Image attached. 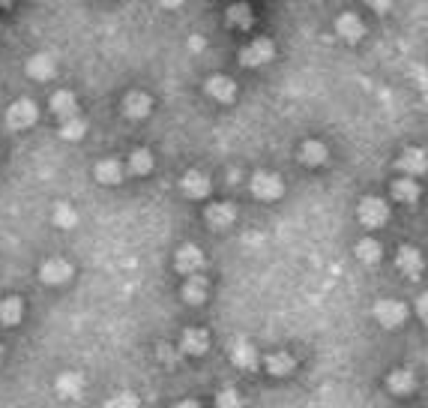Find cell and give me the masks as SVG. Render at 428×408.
<instances>
[{"label":"cell","instance_id":"6da1fadb","mask_svg":"<svg viewBox=\"0 0 428 408\" xmlns=\"http://www.w3.org/2000/svg\"><path fill=\"white\" fill-rule=\"evenodd\" d=\"M252 193L263 198V202H276V198H281V193H285V184H281L279 175H272V171H254L252 180H249Z\"/></svg>","mask_w":428,"mask_h":408},{"label":"cell","instance_id":"7a4b0ae2","mask_svg":"<svg viewBox=\"0 0 428 408\" xmlns=\"http://www.w3.org/2000/svg\"><path fill=\"white\" fill-rule=\"evenodd\" d=\"M36 103L33 99H15L6 112V126L9 130H27V126L36 123Z\"/></svg>","mask_w":428,"mask_h":408},{"label":"cell","instance_id":"3957f363","mask_svg":"<svg viewBox=\"0 0 428 408\" xmlns=\"http://www.w3.org/2000/svg\"><path fill=\"white\" fill-rule=\"evenodd\" d=\"M174 267H177V274H186V276L201 274V267H204V252L198 249L195 243H183V247L174 252Z\"/></svg>","mask_w":428,"mask_h":408},{"label":"cell","instance_id":"277c9868","mask_svg":"<svg viewBox=\"0 0 428 408\" xmlns=\"http://www.w3.org/2000/svg\"><path fill=\"white\" fill-rule=\"evenodd\" d=\"M272 54H276V45H272V39H254L249 42L245 48L240 51V63L243 66H263V63L272 60Z\"/></svg>","mask_w":428,"mask_h":408},{"label":"cell","instance_id":"5b68a950","mask_svg":"<svg viewBox=\"0 0 428 408\" xmlns=\"http://www.w3.org/2000/svg\"><path fill=\"white\" fill-rule=\"evenodd\" d=\"M387 216H389V207H387V202H380V198L369 195L360 202V222L366 225V229H380V225L387 222Z\"/></svg>","mask_w":428,"mask_h":408},{"label":"cell","instance_id":"8992f818","mask_svg":"<svg viewBox=\"0 0 428 408\" xmlns=\"http://www.w3.org/2000/svg\"><path fill=\"white\" fill-rule=\"evenodd\" d=\"M371 315H375L378 324H384V328H398V324H404V319H407V306L402 301H378Z\"/></svg>","mask_w":428,"mask_h":408},{"label":"cell","instance_id":"52a82bcc","mask_svg":"<svg viewBox=\"0 0 428 408\" xmlns=\"http://www.w3.org/2000/svg\"><path fill=\"white\" fill-rule=\"evenodd\" d=\"M39 279L45 285H63L72 279V265L66 258H48L45 265L39 267Z\"/></svg>","mask_w":428,"mask_h":408},{"label":"cell","instance_id":"ba28073f","mask_svg":"<svg viewBox=\"0 0 428 408\" xmlns=\"http://www.w3.org/2000/svg\"><path fill=\"white\" fill-rule=\"evenodd\" d=\"M153 112V99L147 94H141V90H132V94L123 96V114L129 117V121H144Z\"/></svg>","mask_w":428,"mask_h":408},{"label":"cell","instance_id":"9c48e42d","mask_svg":"<svg viewBox=\"0 0 428 408\" xmlns=\"http://www.w3.org/2000/svg\"><path fill=\"white\" fill-rule=\"evenodd\" d=\"M180 348L192 357H201L207 348H210V333L201 330V328H186L183 337H180Z\"/></svg>","mask_w":428,"mask_h":408},{"label":"cell","instance_id":"30bf717a","mask_svg":"<svg viewBox=\"0 0 428 408\" xmlns=\"http://www.w3.org/2000/svg\"><path fill=\"white\" fill-rule=\"evenodd\" d=\"M335 33L342 36L344 42H360L362 39V33H366V24L360 21V15H353V12H342L339 15V21H335Z\"/></svg>","mask_w":428,"mask_h":408},{"label":"cell","instance_id":"8fae6325","mask_svg":"<svg viewBox=\"0 0 428 408\" xmlns=\"http://www.w3.org/2000/svg\"><path fill=\"white\" fill-rule=\"evenodd\" d=\"M54 391H57V396H63V400H75V396H81V391H84V375L60 373L57 382H54Z\"/></svg>","mask_w":428,"mask_h":408},{"label":"cell","instance_id":"7c38bea8","mask_svg":"<svg viewBox=\"0 0 428 408\" xmlns=\"http://www.w3.org/2000/svg\"><path fill=\"white\" fill-rule=\"evenodd\" d=\"M180 189L189 198H204V195H210V177L201 175V171H186L183 180H180Z\"/></svg>","mask_w":428,"mask_h":408},{"label":"cell","instance_id":"4fadbf2b","mask_svg":"<svg viewBox=\"0 0 428 408\" xmlns=\"http://www.w3.org/2000/svg\"><path fill=\"white\" fill-rule=\"evenodd\" d=\"M396 166H398V171L411 175V180H413L416 175H425V150H420V148H407V150L402 153V159L396 162Z\"/></svg>","mask_w":428,"mask_h":408},{"label":"cell","instance_id":"5bb4252c","mask_svg":"<svg viewBox=\"0 0 428 408\" xmlns=\"http://www.w3.org/2000/svg\"><path fill=\"white\" fill-rule=\"evenodd\" d=\"M207 94H210L213 99H218V103H234V96H236V85L227 76H213V78H207Z\"/></svg>","mask_w":428,"mask_h":408},{"label":"cell","instance_id":"9a60e30c","mask_svg":"<svg viewBox=\"0 0 428 408\" xmlns=\"http://www.w3.org/2000/svg\"><path fill=\"white\" fill-rule=\"evenodd\" d=\"M51 112L57 114L60 121H69V117H75V112H78L75 94H69V90H57V94L51 96Z\"/></svg>","mask_w":428,"mask_h":408},{"label":"cell","instance_id":"2e32d148","mask_svg":"<svg viewBox=\"0 0 428 408\" xmlns=\"http://www.w3.org/2000/svg\"><path fill=\"white\" fill-rule=\"evenodd\" d=\"M236 220V211H234V204H225V202H218V204H210L207 207V222H210V229H227Z\"/></svg>","mask_w":428,"mask_h":408},{"label":"cell","instance_id":"e0dca14e","mask_svg":"<svg viewBox=\"0 0 428 408\" xmlns=\"http://www.w3.org/2000/svg\"><path fill=\"white\" fill-rule=\"evenodd\" d=\"M27 76L36 81H48L54 76V57L51 54H33V57L27 60Z\"/></svg>","mask_w":428,"mask_h":408},{"label":"cell","instance_id":"ac0fdd59","mask_svg":"<svg viewBox=\"0 0 428 408\" xmlns=\"http://www.w3.org/2000/svg\"><path fill=\"white\" fill-rule=\"evenodd\" d=\"M387 387L398 396H407L416 387V378H413L411 369H393V373L387 375Z\"/></svg>","mask_w":428,"mask_h":408},{"label":"cell","instance_id":"d6986e66","mask_svg":"<svg viewBox=\"0 0 428 408\" xmlns=\"http://www.w3.org/2000/svg\"><path fill=\"white\" fill-rule=\"evenodd\" d=\"M21 315H24L21 297H3V301H0V324H3V328L18 324V321H21Z\"/></svg>","mask_w":428,"mask_h":408},{"label":"cell","instance_id":"ffe728a7","mask_svg":"<svg viewBox=\"0 0 428 408\" xmlns=\"http://www.w3.org/2000/svg\"><path fill=\"white\" fill-rule=\"evenodd\" d=\"M231 360L243 369H252L258 364V355H254V348L249 346V339H234L231 342Z\"/></svg>","mask_w":428,"mask_h":408},{"label":"cell","instance_id":"44dd1931","mask_svg":"<svg viewBox=\"0 0 428 408\" xmlns=\"http://www.w3.org/2000/svg\"><path fill=\"white\" fill-rule=\"evenodd\" d=\"M183 301L192 303V306H198V303L207 301V279H204L201 274H195V276L186 279V285H183Z\"/></svg>","mask_w":428,"mask_h":408},{"label":"cell","instance_id":"7402d4cb","mask_svg":"<svg viewBox=\"0 0 428 408\" xmlns=\"http://www.w3.org/2000/svg\"><path fill=\"white\" fill-rule=\"evenodd\" d=\"M396 265L402 267V274L416 276L422 270V256L413 247H402V249H398V256H396Z\"/></svg>","mask_w":428,"mask_h":408},{"label":"cell","instance_id":"603a6c76","mask_svg":"<svg viewBox=\"0 0 428 408\" xmlns=\"http://www.w3.org/2000/svg\"><path fill=\"white\" fill-rule=\"evenodd\" d=\"M96 180H99V184H105V186L120 184V180H123V166L117 159H102L96 166Z\"/></svg>","mask_w":428,"mask_h":408},{"label":"cell","instance_id":"cb8c5ba5","mask_svg":"<svg viewBox=\"0 0 428 408\" xmlns=\"http://www.w3.org/2000/svg\"><path fill=\"white\" fill-rule=\"evenodd\" d=\"M299 159H303V166H324L326 162V148L321 141H315V139H308L303 141V148H299Z\"/></svg>","mask_w":428,"mask_h":408},{"label":"cell","instance_id":"d4e9b609","mask_svg":"<svg viewBox=\"0 0 428 408\" xmlns=\"http://www.w3.org/2000/svg\"><path fill=\"white\" fill-rule=\"evenodd\" d=\"M393 198L402 204H411L420 198V186H416V180L411 177H402V180H393Z\"/></svg>","mask_w":428,"mask_h":408},{"label":"cell","instance_id":"484cf974","mask_svg":"<svg viewBox=\"0 0 428 408\" xmlns=\"http://www.w3.org/2000/svg\"><path fill=\"white\" fill-rule=\"evenodd\" d=\"M297 369V360L288 355V351H279V355L267 357V373L270 375H290Z\"/></svg>","mask_w":428,"mask_h":408},{"label":"cell","instance_id":"4316f807","mask_svg":"<svg viewBox=\"0 0 428 408\" xmlns=\"http://www.w3.org/2000/svg\"><path fill=\"white\" fill-rule=\"evenodd\" d=\"M225 18H227V24H231V27H240V30H245V27L254 21L249 3H231V6H227V12H225Z\"/></svg>","mask_w":428,"mask_h":408},{"label":"cell","instance_id":"83f0119b","mask_svg":"<svg viewBox=\"0 0 428 408\" xmlns=\"http://www.w3.org/2000/svg\"><path fill=\"white\" fill-rule=\"evenodd\" d=\"M380 256H384V249H380V243H378V240L366 238V240H360V243H357V258L362 261V265H378Z\"/></svg>","mask_w":428,"mask_h":408},{"label":"cell","instance_id":"f1b7e54d","mask_svg":"<svg viewBox=\"0 0 428 408\" xmlns=\"http://www.w3.org/2000/svg\"><path fill=\"white\" fill-rule=\"evenodd\" d=\"M129 171H132V175H150V171H153V153L144 150V148L132 150L129 153Z\"/></svg>","mask_w":428,"mask_h":408},{"label":"cell","instance_id":"f546056e","mask_svg":"<svg viewBox=\"0 0 428 408\" xmlns=\"http://www.w3.org/2000/svg\"><path fill=\"white\" fill-rule=\"evenodd\" d=\"M54 225L57 229H75L78 225V213L72 204H57L54 207Z\"/></svg>","mask_w":428,"mask_h":408},{"label":"cell","instance_id":"4dcf8cb0","mask_svg":"<svg viewBox=\"0 0 428 408\" xmlns=\"http://www.w3.org/2000/svg\"><path fill=\"white\" fill-rule=\"evenodd\" d=\"M84 132H87V123L81 121V117H69V121H63L60 123V135L66 141H78V139H84Z\"/></svg>","mask_w":428,"mask_h":408},{"label":"cell","instance_id":"1f68e13d","mask_svg":"<svg viewBox=\"0 0 428 408\" xmlns=\"http://www.w3.org/2000/svg\"><path fill=\"white\" fill-rule=\"evenodd\" d=\"M102 408H138V396L132 391H117L114 396H108Z\"/></svg>","mask_w":428,"mask_h":408},{"label":"cell","instance_id":"d6a6232c","mask_svg":"<svg viewBox=\"0 0 428 408\" xmlns=\"http://www.w3.org/2000/svg\"><path fill=\"white\" fill-rule=\"evenodd\" d=\"M216 408H243L240 391H236V387H225V391L216 396Z\"/></svg>","mask_w":428,"mask_h":408},{"label":"cell","instance_id":"836d02e7","mask_svg":"<svg viewBox=\"0 0 428 408\" xmlns=\"http://www.w3.org/2000/svg\"><path fill=\"white\" fill-rule=\"evenodd\" d=\"M366 3H369L371 9H375V12H380V15H384V12H389V6H393V0H366Z\"/></svg>","mask_w":428,"mask_h":408},{"label":"cell","instance_id":"e575fe53","mask_svg":"<svg viewBox=\"0 0 428 408\" xmlns=\"http://www.w3.org/2000/svg\"><path fill=\"white\" fill-rule=\"evenodd\" d=\"M189 48H192V51H201V48H204V39H201V36H192V42H189Z\"/></svg>","mask_w":428,"mask_h":408},{"label":"cell","instance_id":"d590c367","mask_svg":"<svg viewBox=\"0 0 428 408\" xmlns=\"http://www.w3.org/2000/svg\"><path fill=\"white\" fill-rule=\"evenodd\" d=\"M159 6H165V9H177V6H183V0H159Z\"/></svg>","mask_w":428,"mask_h":408},{"label":"cell","instance_id":"8d00e7d4","mask_svg":"<svg viewBox=\"0 0 428 408\" xmlns=\"http://www.w3.org/2000/svg\"><path fill=\"white\" fill-rule=\"evenodd\" d=\"M171 408H201V405H198L195 400H183V402H174Z\"/></svg>","mask_w":428,"mask_h":408},{"label":"cell","instance_id":"74e56055","mask_svg":"<svg viewBox=\"0 0 428 408\" xmlns=\"http://www.w3.org/2000/svg\"><path fill=\"white\" fill-rule=\"evenodd\" d=\"M0 364H3V346H0Z\"/></svg>","mask_w":428,"mask_h":408}]
</instances>
